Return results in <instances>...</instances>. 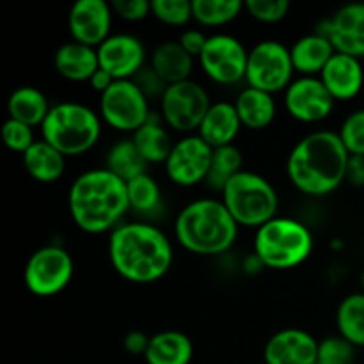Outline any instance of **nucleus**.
Returning <instances> with one entry per match:
<instances>
[{"mask_svg":"<svg viewBox=\"0 0 364 364\" xmlns=\"http://www.w3.org/2000/svg\"><path fill=\"white\" fill-rule=\"evenodd\" d=\"M240 226L223 199L199 198L187 203L174 219V238L185 251L199 256H219L230 251Z\"/></svg>","mask_w":364,"mask_h":364,"instance_id":"4","label":"nucleus"},{"mask_svg":"<svg viewBox=\"0 0 364 364\" xmlns=\"http://www.w3.org/2000/svg\"><path fill=\"white\" fill-rule=\"evenodd\" d=\"M315 249L311 230L294 217H274L258 228L252 240V252L265 269L290 270L302 265Z\"/></svg>","mask_w":364,"mask_h":364,"instance_id":"6","label":"nucleus"},{"mask_svg":"<svg viewBox=\"0 0 364 364\" xmlns=\"http://www.w3.org/2000/svg\"><path fill=\"white\" fill-rule=\"evenodd\" d=\"M290 53L295 73H299V77H320L336 50L326 36L313 32L295 39L294 45L290 46Z\"/></svg>","mask_w":364,"mask_h":364,"instance_id":"21","label":"nucleus"},{"mask_svg":"<svg viewBox=\"0 0 364 364\" xmlns=\"http://www.w3.org/2000/svg\"><path fill=\"white\" fill-rule=\"evenodd\" d=\"M212 103L205 85L191 78L167 85L160 98V117L173 132L183 135L198 134Z\"/></svg>","mask_w":364,"mask_h":364,"instance_id":"10","label":"nucleus"},{"mask_svg":"<svg viewBox=\"0 0 364 364\" xmlns=\"http://www.w3.org/2000/svg\"><path fill=\"white\" fill-rule=\"evenodd\" d=\"M244 7L252 20L265 25H274L288 16L291 6L288 0H247L244 2Z\"/></svg>","mask_w":364,"mask_h":364,"instance_id":"36","label":"nucleus"},{"mask_svg":"<svg viewBox=\"0 0 364 364\" xmlns=\"http://www.w3.org/2000/svg\"><path fill=\"white\" fill-rule=\"evenodd\" d=\"M114 16L121 18L124 21H142L151 14V2L148 0H114L112 4Z\"/></svg>","mask_w":364,"mask_h":364,"instance_id":"39","label":"nucleus"},{"mask_svg":"<svg viewBox=\"0 0 364 364\" xmlns=\"http://www.w3.org/2000/svg\"><path fill=\"white\" fill-rule=\"evenodd\" d=\"M100 68L114 80H134L146 68V46L134 34H112L96 48Z\"/></svg>","mask_w":364,"mask_h":364,"instance_id":"15","label":"nucleus"},{"mask_svg":"<svg viewBox=\"0 0 364 364\" xmlns=\"http://www.w3.org/2000/svg\"><path fill=\"white\" fill-rule=\"evenodd\" d=\"M132 141H134L135 148L139 149L142 159L146 160L148 166L151 164H166L169 159L171 151H173L174 142L171 137L169 128L164 124L162 117L151 116V119L139 128L135 134H132Z\"/></svg>","mask_w":364,"mask_h":364,"instance_id":"28","label":"nucleus"},{"mask_svg":"<svg viewBox=\"0 0 364 364\" xmlns=\"http://www.w3.org/2000/svg\"><path fill=\"white\" fill-rule=\"evenodd\" d=\"M109 259L123 279L149 284L162 279L174 262L169 237L155 224L123 223L109 237Z\"/></svg>","mask_w":364,"mask_h":364,"instance_id":"1","label":"nucleus"},{"mask_svg":"<svg viewBox=\"0 0 364 364\" xmlns=\"http://www.w3.org/2000/svg\"><path fill=\"white\" fill-rule=\"evenodd\" d=\"M336 329L355 348H364V291L341 299L336 309Z\"/></svg>","mask_w":364,"mask_h":364,"instance_id":"29","label":"nucleus"},{"mask_svg":"<svg viewBox=\"0 0 364 364\" xmlns=\"http://www.w3.org/2000/svg\"><path fill=\"white\" fill-rule=\"evenodd\" d=\"M242 127L247 130L259 132L269 128L274 123L277 114V105L274 95H269L259 89H252L245 85L237 95L233 102Z\"/></svg>","mask_w":364,"mask_h":364,"instance_id":"24","label":"nucleus"},{"mask_svg":"<svg viewBox=\"0 0 364 364\" xmlns=\"http://www.w3.org/2000/svg\"><path fill=\"white\" fill-rule=\"evenodd\" d=\"M315 32L326 36L338 53L364 59V4H347Z\"/></svg>","mask_w":364,"mask_h":364,"instance_id":"17","label":"nucleus"},{"mask_svg":"<svg viewBox=\"0 0 364 364\" xmlns=\"http://www.w3.org/2000/svg\"><path fill=\"white\" fill-rule=\"evenodd\" d=\"M213 148H210L198 134L183 135L173 146L169 159L164 164L171 183L191 188L205 183L212 167Z\"/></svg>","mask_w":364,"mask_h":364,"instance_id":"13","label":"nucleus"},{"mask_svg":"<svg viewBox=\"0 0 364 364\" xmlns=\"http://www.w3.org/2000/svg\"><path fill=\"white\" fill-rule=\"evenodd\" d=\"M2 141L11 151L23 155L28 148L36 142L34 130L20 121L7 119L2 124Z\"/></svg>","mask_w":364,"mask_h":364,"instance_id":"38","label":"nucleus"},{"mask_svg":"<svg viewBox=\"0 0 364 364\" xmlns=\"http://www.w3.org/2000/svg\"><path fill=\"white\" fill-rule=\"evenodd\" d=\"M348 155H364V109L348 114L338 130Z\"/></svg>","mask_w":364,"mask_h":364,"instance_id":"37","label":"nucleus"},{"mask_svg":"<svg viewBox=\"0 0 364 364\" xmlns=\"http://www.w3.org/2000/svg\"><path fill=\"white\" fill-rule=\"evenodd\" d=\"M245 11L240 0H192V14L194 21L201 27H224L240 16Z\"/></svg>","mask_w":364,"mask_h":364,"instance_id":"31","label":"nucleus"},{"mask_svg":"<svg viewBox=\"0 0 364 364\" xmlns=\"http://www.w3.org/2000/svg\"><path fill=\"white\" fill-rule=\"evenodd\" d=\"M348 156L338 132L315 130L290 149L287 176L301 194L326 198L345 183Z\"/></svg>","mask_w":364,"mask_h":364,"instance_id":"2","label":"nucleus"},{"mask_svg":"<svg viewBox=\"0 0 364 364\" xmlns=\"http://www.w3.org/2000/svg\"><path fill=\"white\" fill-rule=\"evenodd\" d=\"M242 128L244 127L233 102H213L199 127L198 135L210 148L217 149L233 144Z\"/></svg>","mask_w":364,"mask_h":364,"instance_id":"20","label":"nucleus"},{"mask_svg":"<svg viewBox=\"0 0 364 364\" xmlns=\"http://www.w3.org/2000/svg\"><path fill=\"white\" fill-rule=\"evenodd\" d=\"M244 171V155L235 144L213 149L212 167L205 183L215 192H223L228 181L233 180L238 173Z\"/></svg>","mask_w":364,"mask_h":364,"instance_id":"32","label":"nucleus"},{"mask_svg":"<svg viewBox=\"0 0 364 364\" xmlns=\"http://www.w3.org/2000/svg\"><path fill=\"white\" fill-rule=\"evenodd\" d=\"M151 16L167 27H185L194 20L188 0H151Z\"/></svg>","mask_w":364,"mask_h":364,"instance_id":"34","label":"nucleus"},{"mask_svg":"<svg viewBox=\"0 0 364 364\" xmlns=\"http://www.w3.org/2000/svg\"><path fill=\"white\" fill-rule=\"evenodd\" d=\"M53 68L70 82H89L100 70L98 52L77 41L63 43L53 53Z\"/></svg>","mask_w":364,"mask_h":364,"instance_id":"22","label":"nucleus"},{"mask_svg":"<svg viewBox=\"0 0 364 364\" xmlns=\"http://www.w3.org/2000/svg\"><path fill=\"white\" fill-rule=\"evenodd\" d=\"M192 358H194L192 340L185 333L174 329L153 334L144 355L148 364H191Z\"/></svg>","mask_w":364,"mask_h":364,"instance_id":"25","label":"nucleus"},{"mask_svg":"<svg viewBox=\"0 0 364 364\" xmlns=\"http://www.w3.org/2000/svg\"><path fill=\"white\" fill-rule=\"evenodd\" d=\"M334 105L336 102L318 77L294 78L284 91V109L299 123H322L333 114Z\"/></svg>","mask_w":364,"mask_h":364,"instance_id":"14","label":"nucleus"},{"mask_svg":"<svg viewBox=\"0 0 364 364\" xmlns=\"http://www.w3.org/2000/svg\"><path fill=\"white\" fill-rule=\"evenodd\" d=\"M206 41H208V36L203 31H199V28H188V31H183L180 34V38H178V43H180L185 48V52L191 53L192 57L201 55Z\"/></svg>","mask_w":364,"mask_h":364,"instance_id":"41","label":"nucleus"},{"mask_svg":"<svg viewBox=\"0 0 364 364\" xmlns=\"http://www.w3.org/2000/svg\"><path fill=\"white\" fill-rule=\"evenodd\" d=\"M249 50L244 43L231 34L208 36L199 59L203 73L217 85H237L245 80Z\"/></svg>","mask_w":364,"mask_h":364,"instance_id":"12","label":"nucleus"},{"mask_svg":"<svg viewBox=\"0 0 364 364\" xmlns=\"http://www.w3.org/2000/svg\"><path fill=\"white\" fill-rule=\"evenodd\" d=\"M318 78L334 102H350L364 87L363 63L355 57L336 52Z\"/></svg>","mask_w":364,"mask_h":364,"instance_id":"19","label":"nucleus"},{"mask_svg":"<svg viewBox=\"0 0 364 364\" xmlns=\"http://www.w3.org/2000/svg\"><path fill=\"white\" fill-rule=\"evenodd\" d=\"M98 114L103 124L121 134H135L153 116L149 98L134 80H116L100 95Z\"/></svg>","mask_w":364,"mask_h":364,"instance_id":"9","label":"nucleus"},{"mask_svg":"<svg viewBox=\"0 0 364 364\" xmlns=\"http://www.w3.org/2000/svg\"><path fill=\"white\" fill-rule=\"evenodd\" d=\"M295 68L291 53L284 43L277 39H263L249 50L245 84L269 95L284 92L294 82Z\"/></svg>","mask_w":364,"mask_h":364,"instance_id":"8","label":"nucleus"},{"mask_svg":"<svg viewBox=\"0 0 364 364\" xmlns=\"http://www.w3.org/2000/svg\"><path fill=\"white\" fill-rule=\"evenodd\" d=\"M262 269H265V265H263V262L255 255V252L244 259V270L247 274H258L262 272Z\"/></svg>","mask_w":364,"mask_h":364,"instance_id":"45","label":"nucleus"},{"mask_svg":"<svg viewBox=\"0 0 364 364\" xmlns=\"http://www.w3.org/2000/svg\"><path fill=\"white\" fill-rule=\"evenodd\" d=\"M52 105L45 92L34 85H21L14 89L7 98V114L9 119L20 121L27 127H41L48 116Z\"/></svg>","mask_w":364,"mask_h":364,"instance_id":"27","label":"nucleus"},{"mask_svg":"<svg viewBox=\"0 0 364 364\" xmlns=\"http://www.w3.org/2000/svg\"><path fill=\"white\" fill-rule=\"evenodd\" d=\"M149 68L167 85L191 80L194 70V57L185 52L178 41H164L149 55Z\"/></svg>","mask_w":364,"mask_h":364,"instance_id":"23","label":"nucleus"},{"mask_svg":"<svg viewBox=\"0 0 364 364\" xmlns=\"http://www.w3.org/2000/svg\"><path fill=\"white\" fill-rule=\"evenodd\" d=\"M114 82H116V80H114V78L110 77V75L107 73L105 70H102V68H100V70L96 71V73L91 77V80H89V85H91L92 91L103 95V92H105L107 89H109L110 85L114 84Z\"/></svg>","mask_w":364,"mask_h":364,"instance_id":"44","label":"nucleus"},{"mask_svg":"<svg viewBox=\"0 0 364 364\" xmlns=\"http://www.w3.org/2000/svg\"><path fill=\"white\" fill-rule=\"evenodd\" d=\"M103 121L96 110L80 102L52 105L41 124L43 141L64 156H80L91 151L102 137Z\"/></svg>","mask_w":364,"mask_h":364,"instance_id":"5","label":"nucleus"},{"mask_svg":"<svg viewBox=\"0 0 364 364\" xmlns=\"http://www.w3.org/2000/svg\"><path fill=\"white\" fill-rule=\"evenodd\" d=\"M220 199L240 228H262L279 212L276 187L255 171H242L228 181Z\"/></svg>","mask_w":364,"mask_h":364,"instance_id":"7","label":"nucleus"},{"mask_svg":"<svg viewBox=\"0 0 364 364\" xmlns=\"http://www.w3.org/2000/svg\"><path fill=\"white\" fill-rule=\"evenodd\" d=\"M103 167L109 169L112 174H116L123 181H127V183L134 180V178L148 173L146 171L148 164L141 156L139 149L135 148L132 137L119 139V141L110 146L105 155V166Z\"/></svg>","mask_w":364,"mask_h":364,"instance_id":"30","label":"nucleus"},{"mask_svg":"<svg viewBox=\"0 0 364 364\" xmlns=\"http://www.w3.org/2000/svg\"><path fill=\"white\" fill-rule=\"evenodd\" d=\"M134 82L142 89V92H144L149 100L159 98V102L167 89L166 82H164L162 78H160L159 75H156L149 66H146L144 70H142L141 73L134 78Z\"/></svg>","mask_w":364,"mask_h":364,"instance_id":"40","label":"nucleus"},{"mask_svg":"<svg viewBox=\"0 0 364 364\" xmlns=\"http://www.w3.org/2000/svg\"><path fill=\"white\" fill-rule=\"evenodd\" d=\"M259 364H265V363H259Z\"/></svg>","mask_w":364,"mask_h":364,"instance_id":"46","label":"nucleus"},{"mask_svg":"<svg viewBox=\"0 0 364 364\" xmlns=\"http://www.w3.org/2000/svg\"><path fill=\"white\" fill-rule=\"evenodd\" d=\"M149 338L142 331H130L123 338V348L132 355H146V350L149 347Z\"/></svg>","mask_w":364,"mask_h":364,"instance_id":"43","label":"nucleus"},{"mask_svg":"<svg viewBox=\"0 0 364 364\" xmlns=\"http://www.w3.org/2000/svg\"><path fill=\"white\" fill-rule=\"evenodd\" d=\"M75 263L70 252L60 245H45L32 252L23 269V283L36 297L59 295L71 283Z\"/></svg>","mask_w":364,"mask_h":364,"instance_id":"11","label":"nucleus"},{"mask_svg":"<svg viewBox=\"0 0 364 364\" xmlns=\"http://www.w3.org/2000/svg\"><path fill=\"white\" fill-rule=\"evenodd\" d=\"M127 191L130 212L139 213V215L155 213L162 205V188L149 173H144L128 181Z\"/></svg>","mask_w":364,"mask_h":364,"instance_id":"33","label":"nucleus"},{"mask_svg":"<svg viewBox=\"0 0 364 364\" xmlns=\"http://www.w3.org/2000/svg\"><path fill=\"white\" fill-rule=\"evenodd\" d=\"M21 162L28 176L34 178L39 183H53L60 180L66 171V156L43 139L36 141L21 155Z\"/></svg>","mask_w":364,"mask_h":364,"instance_id":"26","label":"nucleus"},{"mask_svg":"<svg viewBox=\"0 0 364 364\" xmlns=\"http://www.w3.org/2000/svg\"><path fill=\"white\" fill-rule=\"evenodd\" d=\"M114 20L112 6L105 0H78L68 14L71 41L98 48L110 34Z\"/></svg>","mask_w":364,"mask_h":364,"instance_id":"16","label":"nucleus"},{"mask_svg":"<svg viewBox=\"0 0 364 364\" xmlns=\"http://www.w3.org/2000/svg\"><path fill=\"white\" fill-rule=\"evenodd\" d=\"M358 348L348 343L340 334L327 336L318 341V358L316 364H354Z\"/></svg>","mask_w":364,"mask_h":364,"instance_id":"35","label":"nucleus"},{"mask_svg":"<svg viewBox=\"0 0 364 364\" xmlns=\"http://www.w3.org/2000/svg\"><path fill=\"white\" fill-rule=\"evenodd\" d=\"M318 340L299 327H287L269 338L263 348L265 364H316Z\"/></svg>","mask_w":364,"mask_h":364,"instance_id":"18","label":"nucleus"},{"mask_svg":"<svg viewBox=\"0 0 364 364\" xmlns=\"http://www.w3.org/2000/svg\"><path fill=\"white\" fill-rule=\"evenodd\" d=\"M68 208L75 226L84 233H112L130 212L127 181L105 167L84 171L71 183Z\"/></svg>","mask_w":364,"mask_h":364,"instance_id":"3","label":"nucleus"},{"mask_svg":"<svg viewBox=\"0 0 364 364\" xmlns=\"http://www.w3.org/2000/svg\"><path fill=\"white\" fill-rule=\"evenodd\" d=\"M345 183L354 188H364V155L348 156Z\"/></svg>","mask_w":364,"mask_h":364,"instance_id":"42","label":"nucleus"}]
</instances>
